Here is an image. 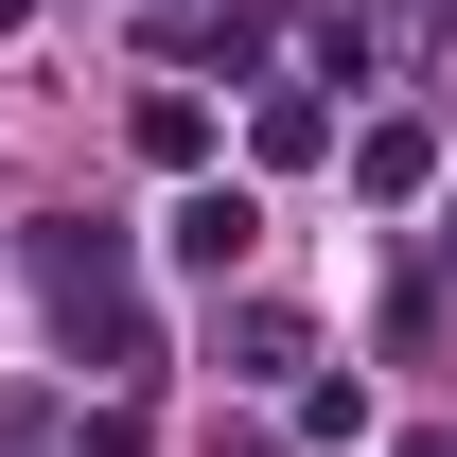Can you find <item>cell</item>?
<instances>
[{
  "label": "cell",
  "mask_w": 457,
  "mask_h": 457,
  "mask_svg": "<svg viewBox=\"0 0 457 457\" xmlns=\"http://www.w3.org/2000/svg\"><path fill=\"white\" fill-rule=\"evenodd\" d=\"M352 194H422V123H370L352 141Z\"/></svg>",
  "instance_id": "obj_2"
},
{
  "label": "cell",
  "mask_w": 457,
  "mask_h": 457,
  "mask_svg": "<svg viewBox=\"0 0 457 457\" xmlns=\"http://www.w3.org/2000/svg\"><path fill=\"white\" fill-rule=\"evenodd\" d=\"M176 264H194V282H212V264H246V246H264V212H246V176H228V194H176V228H159Z\"/></svg>",
  "instance_id": "obj_1"
}]
</instances>
